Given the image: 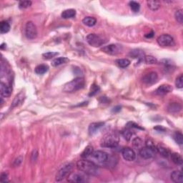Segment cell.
Returning a JSON list of instances; mask_svg holds the SVG:
<instances>
[{
	"instance_id": "6da1fadb",
	"label": "cell",
	"mask_w": 183,
	"mask_h": 183,
	"mask_svg": "<svg viewBox=\"0 0 183 183\" xmlns=\"http://www.w3.org/2000/svg\"><path fill=\"white\" fill-rule=\"evenodd\" d=\"M77 168L87 175L97 176L100 175V170L98 165L91 160L81 159L77 162Z\"/></svg>"
},
{
	"instance_id": "7a4b0ae2",
	"label": "cell",
	"mask_w": 183,
	"mask_h": 183,
	"mask_svg": "<svg viewBox=\"0 0 183 183\" xmlns=\"http://www.w3.org/2000/svg\"><path fill=\"white\" fill-rule=\"evenodd\" d=\"M85 85V80L82 77H77L65 84L63 91L65 92H75L82 89Z\"/></svg>"
},
{
	"instance_id": "3957f363",
	"label": "cell",
	"mask_w": 183,
	"mask_h": 183,
	"mask_svg": "<svg viewBox=\"0 0 183 183\" xmlns=\"http://www.w3.org/2000/svg\"><path fill=\"white\" fill-rule=\"evenodd\" d=\"M89 157L92 158L91 161H92L98 166L99 165H108L110 159L108 154L101 150L94 151Z\"/></svg>"
},
{
	"instance_id": "277c9868",
	"label": "cell",
	"mask_w": 183,
	"mask_h": 183,
	"mask_svg": "<svg viewBox=\"0 0 183 183\" xmlns=\"http://www.w3.org/2000/svg\"><path fill=\"white\" fill-rule=\"evenodd\" d=\"M119 138L114 134H110L106 135L101 142V147L107 148L114 149L118 146Z\"/></svg>"
},
{
	"instance_id": "5b68a950",
	"label": "cell",
	"mask_w": 183,
	"mask_h": 183,
	"mask_svg": "<svg viewBox=\"0 0 183 183\" xmlns=\"http://www.w3.org/2000/svg\"><path fill=\"white\" fill-rule=\"evenodd\" d=\"M86 40L89 45L94 47H99L107 42V40L96 34H89L87 36Z\"/></svg>"
},
{
	"instance_id": "8992f818",
	"label": "cell",
	"mask_w": 183,
	"mask_h": 183,
	"mask_svg": "<svg viewBox=\"0 0 183 183\" xmlns=\"http://www.w3.org/2000/svg\"><path fill=\"white\" fill-rule=\"evenodd\" d=\"M73 168V164L72 163H68V164L64 165L63 167L59 169L58 171L57 175H56V181L60 182V181L63 180L65 178H67L70 175L72 170Z\"/></svg>"
},
{
	"instance_id": "52a82bcc",
	"label": "cell",
	"mask_w": 183,
	"mask_h": 183,
	"mask_svg": "<svg viewBox=\"0 0 183 183\" xmlns=\"http://www.w3.org/2000/svg\"><path fill=\"white\" fill-rule=\"evenodd\" d=\"M87 174L82 172L70 173V175L67 177V180L69 182L75 183H82L88 182V178H87Z\"/></svg>"
},
{
	"instance_id": "ba28073f",
	"label": "cell",
	"mask_w": 183,
	"mask_h": 183,
	"mask_svg": "<svg viewBox=\"0 0 183 183\" xmlns=\"http://www.w3.org/2000/svg\"><path fill=\"white\" fill-rule=\"evenodd\" d=\"M25 35L29 40H34L37 36V29L34 22H27L25 26Z\"/></svg>"
},
{
	"instance_id": "9c48e42d",
	"label": "cell",
	"mask_w": 183,
	"mask_h": 183,
	"mask_svg": "<svg viewBox=\"0 0 183 183\" xmlns=\"http://www.w3.org/2000/svg\"><path fill=\"white\" fill-rule=\"evenodd\" d=\"M122 47L120 44H112L110 45L104 46L102 48V51L105 52L106 54H110V55H115L122 52Z\"/></svg>"
},
{
	"instance_id": "30bf717a",
	"label": "cell",
	"mask_w": 183,
	"mask_h": 183,
	"mask_svg": "<svg viewBox=\"0 0 183 183\" xmlns=\"http://www.w3.org/2000/svg\"><path fill=\"white\" fill-rule=\"evenodd\" d=\"M157 43L161 47H170L174 44V40L172 36L169 34H162L157 40Z\"/></svg>"
},
{
	"instance_id": "8fae6325",
	"label": "cell",
	"mask_w": 183,
	"mask_h": 183,
	"mask_svg": "<svg viewBox=\"0 0 183 183\" xmlns=\"http://www.w3.org/2000/svg\"><path fill=\"white\" fill-rule=\"evenodd\" d=\"M157 79H158V75L155 72H151L146 74L143 77V82L147 85H154L157 82Z\"/></svg>"
},
{
	"instance_id": "7c38bea8",
	"label": "cell",
	"mask_w": 183,
	"mask_h": 183,
	"mask_svg": "<svg viewBox=\"0 0 183 183\" xmlns=\"http://www.w3.org/2000/svg\"><path fill=\"white\" fill-rule=\"evenodd\" d=\"M122 155L126 161L132 162L136 158V153L130 147H124L122 150Z\"/></svg>"
},
{
	"instance_id": "4fadbf2b",
	"label": "cell",
	"mask_w": 183,
	"mask_h": 183,
	"mask_svg": "<svg viewBox=\"0 0 183 183\" xmlns=\"http://www.w3.org/2000/svg\"><path fill=\"white\" fill-rule=\"evenodd\" d=\"M140 155L142 158L145 159H151L152 157H155V152L154 149L149 148V147H142L140 149Z\"/></svg>"
},
{
	"instance_id": "5bb4252c",
	"label": "cell",
	"mask_w": 183,
	"mask_h": 183,
	"mask_svg": "<svg viewBox=\"0 0 183 183\" xmlns=\"http://www.w3.org/2000/svg\"><path fill=\"white\" fill-rule=\"evenodd\" d=\"M0 93H1L2 97H9L11 94V88L9 85H6L2 82L0 85Z\"/></svg>"
},
{
	"instance_id": "9a60e30c",
	"label": "cell",
	"mask_w": 183,
	"mask_h": 183,
	"mask_svg": "<svg viewBox=\"0 0 183 183\" xmlns=\"http://www.w3.org/2000/svg\"><path fill=\"white\" fill-rule=\"evenodd\" d=\"M172 91V87L170 85H162L155 90V93L158 95H165Z\"/></svg>"
},
{
	"instance_id": "2e32d148",
	"label": "cell",
	"mask_w": 183,
	"mask_h": 183,
	"mask_svg": "<svg viewBox=\"0 0 183 183\" xmlns=\"http://www.w3.org/2000/svg\"><path fill=\"white\" fill-rule=\"evenodd\" d=\"M104 125V122H93L90 124L89 127V135H92L97 133L100 130V128H102Z\"/></svg>"
},
{
	"instance_id": "e0dca14e",
	"label": "cell",
	"mask_w": 183,
	"mask_h": 183,
	"mask_svg": "<svg viewBox=\"0 0 183 183\" xmlns=\"http://www.w3.org/2000/svg\"><path fill=\"white\" fill-rule=\"evenodd\" d=\"M171 180L174 182L182 183L183 182V175L180 170H175L171 173Z\"/></svg>"
},
{
	"instance_id": "ac0fdd59",
	"label": "cell",
	"mask_w": 183,
	"mask_h": 183,
	"mask_svg": "<svg viewBox=\"0 0 183 183\" xmlns=\"http://www.w3.org/2000/svg\"><path fill=\"white\" fill-rule=\"evenodd\" d=\"M129 55L132 58L138 59L139 60H144V58L145 57V53H144L143 50H138V49L130 51Z\"/></svg>"
},
{
	"instance_id": "d6986e66",
	"label": "cell",
	"mask_w": 183,
	"mask_h": 183,
	"mask_svg": "<svg viewBox=\"0 0 183 183\" xmlns=\"http://www.w3.org/2000/svg\"><path fill=\"white\" fill-rule=\"evenodd\" d=\"M167 110L170 112L176 113V112H179L182 110V106L178 102H172L169 104L168 107H167Z\"/></svg>"
},
{
	"instance_id": "ffe728a7",
	"label": "cell",
	"mask_w": 183,
	"mask_h": 183,
	"mask_svg": "<svg viewBox=\"0 0 183 183\" xmlns=\"http://www.w3.org/2000/svg\"><path fill=\"white\" fill-rule=\"evenodd\" d=\"M68 62H69V59H68L67 57H60L55 58V59L52 60V65L53 66V67H57V66L63 65V64L67 63Z\"/></svg>"
},
{
	"instance_id": "44dd1931",
	"label": "cell",
	"mask_w": 183,
	"mask_h": 183,
	"mask_svg": "<svg viewBox=\"0 0 183 183\" xmlns=\"http://www.w3.org/2000/svg\"><path fill=\"white\" fill-rule=\"evenodd\" d=\"M76 15V11L73 9H66V10L62 11L61 16L63 19H70L75 17Z\"/></svg>"
},
{
	"instance_id": "7402d4cb",
	"label": "cell",
	"mask_w": 183,
	"mask_h": 183,
	"mask_svg": "<svg viewBox=\"0 0 183 183\" xmlns=\"http://www.w3.org/2000/svg\"><path fill=\"white\" fill-rule=\"evenodd\" d=\"M82 23L87 27H93L96 24L97 19L92 17H86L82 19Z\"/></svg>"
},
{
	"instance_id": "603a6c76",
	"label": "cell",
	"mask_w": 183,
	"mask_h": 183,
	"mask_svg": "<svg viewBox=\"0 0 183 183\" xmlns=\"http://www.w3.org/2000/svg\"><path fill=\"white\" fill-rule=\"evenodd\" d=\"M157 152L160 154L161 156L164 157H168L170 155V152L168 149L164 146L159 145L157 147Z\"/></svg>"
},
{
	"instance_id": "cb8c5ba5",
	"label": "cell",
	"mask_w": 183,
	"mask_h": 183,
	"mask_svg": "<svg viewBox=\"0 0 183 183\" xmlns=\"http://www.w3.org/2000/svg\"><path fill=\"white\" fill-rule=\"evenodd\" d=\"M171 159L175 165H181L182 164V157L180 154L174 152L172 154H170Z\"/></svg>"
},
{
	"instance_id": "d4e9b609",
	"label": "cell",
	"mask_w": 183,
	"mask_h": 183,
	"mask_svg": "<svg viewBox=\"0 0 183 183\" xmlns=\"http://www.w3.org/2000/svg\"><path fill=\"white\" fill-rule=\"evenodd\" d=\"M93 152H94V149H93L92 146L88 145L86 148L84 149L82 153L81 154L82 158H83V159L88 158V157L91 156V155L92 154Z\"/></svg>"
},
{
	"instance_id": "484cf974",
	"label": "cell",
	"mask_w": 183,
	"mask_h": 183,
	"mask_svg": "<svg viewBox=\"0 0 183 183\" xmlns=\"http://www.w3.org/2000/svg\"><path fill=\"white\" fill-rule=\"evenodd\" d=\"M115 63L119 67L125 68L130 65V61L128 59H118L115 60Z\"/></svg>"
},
{
	"instance_id": "4316f807",
	"label": "cell",
	"mask_w": 183,
	"mask_h": 183,
	"mask_svg": "<svg viewBox=\"0 0 183 183\" xmlns=\"http://www.w3.org/2000/svg\"><path fill=\"white\" fill-rule=\"evenodd\" d=\"M49 67L46 65H40L37 67L35 68L34 71L35 73L37 75H43V74L46 73L48 71Z\"/></svg>"
},
{
	"instance_id": "83f0119b",
	"label": "cell",
	"mask_w": 183,
	"mask_h": 183,
	"mask_svg": "<svg viewBox=\"0 0 183 183\" xmlns=\"http://www.w3.org/2000/svg\"><path fill=\"white\" fill-rule=\"evenodd\" d=\"M10 30V24L7 21H2L0 23V32L2 34L8 32Z\"/></svg>"
},
{
	"instance_id": "f1b7e54d",
	"label": "cell",
	"mask_w": 183,
	"mask_h": 183,
	"mask_svg": "<svg viewBox=\"0 0 183 183\" xmlns=\"http://www.w3.org/2000/svg\"><path fill=\"white\" fill-rule=\"evenodd\" d=\"M147 6L152 11L158 10L160 7V3L158 1H147Z\"/></svg>"
},
{
	"instance_id": "f546056e",
	"label": "cell",
	"mask_w": 183,
	"mask_h": 183,
	"mask_svg": "<svg viewBox=\"0 0 183 183\" xmlns=\"http://www.w3.org/2000/svg\"><path fill=\"white\" fill-rule=\"evenodd\" d=\"M129 5H130V9H131L132 10L134 11V12H137V11H139L140 9V5L138 2H135V1L130 2Z\"/></svg>"
},
{
	"instance_id": "4dcf8cb0",
	"label": "cell",
	"mask_w": 183,
	"mask_h": 183,
	"mask_svg": "<svg viewBox=\"0 0 183 183\" xmlns=\"http://www.w3.org/2000/svg\"><path fill=\"white\" fill-rule=\"evenodd\" d=\"M122 136L124 137V139H125L126 140H127V141H130V140H131L132 135H133V133H132V132L130 130V128L123 130L122 132Z\"/></svg>"
},
{
	"instance_id": "1f68e13d",
	"label": "cell",
	"mask_w": 183,
	"mask_h": 183,
	"mask_svg": "<svg viewBox=\"0 0 183 183\" xmlns=\"http://www.w3.org/2000/svg\"><path fill=\"white\" fill-rule=\"evenodd\" d=\"M174 140L178 145H182L183 143V135L180 132H175L174 136Z\"/></svg>"
},
{
	"instance_id": "d6a6232c",
	"label": "cell",
	"mask_w": 183,
	"mask_h": 183,
	"mask_svg": "<svg viewBox=\"0 0 183 183\" xmlns=\"http://www.w3.org/2000/svg\"><path fill=\"white\" fill-rule=\"evenodd\" d=\"M144 61L146 64H149V65H152V64H155L157 63V60L156 58L153 56L149 55V56H145V58H144Z\"/></svg>"
},
{
	"instance_id": "836d02e7",
	"label": "cell",
	"mask_w": 183,
	"mask_h": 183,
	"mask_svg": "<svg viewBox=\"0 0 183 183\" xmlns=\"http://www.w3.org/2000/svg\"><path fill=\"white\" fill-rule=\"evenodd\" d=\"M175 19L180 24H182L183 22V13L182 9H179V10L176 11L175 12Z\"/></svg>"
},
{
	"instance_id": "e575fe53",
	"label": "cell",
	"mask_w": 183,
	"mask_h": 183,
	"mask_svg": "<svg viewBox=\"0 0 183 183\" xmlns=\"http://www.w3.org/2000/svg\"><path fill=\"white\" fill-rule=\"evenodd\" d=\"M100 90V87L98 86V85H92L91 88H90V92H89V95L90 97L91 96H94V95H96L97 93Z\"/></svg>"
},
{
	"instance_id": "d590c367",
	"label": "cell",
	"mask_w": 183,
	"mask_h": 183,
	"mask_svg": "<svg viewBox=\"0 0 183 183\" xmlns=\"http://www.w3.org/2000/svg\"><path fill=\"white\" fill-rule=\"evenodd\" d=\"M57 55H58L57 52H46V53H44L43 54H42V57H43L44 59H50Z\"/></svg>"
},
{
	"instance_id": "8d00e7d4",
	"label": "cell",
	"mask_w": 183,
	"mask_h": 183,
	"mask_svg": "<svg viewBox=\"0 0 183 183\" xmlns=\"http://www.w3.org/2000/svg\"><path fill=\"white\" fill-rule=\"evenodd\" d=\"M175 85L179 89H181L183 87V75H180L178 76L175 80Z\"/></svg>"
},
{
	"instance_id": "74e56055",
	"label": "cell",
	"mask_w": 183,
	"mask_h": 183,
	"mask_svg": "<svg viewBox=\"0 0 183 183\" xmlns=\"http://www.w3.org/2000/svg\"><path fill=\"white\" fill-rule=\"evenodd\" d=\"M32 5V2L31 1H22L19 2V7L20 9H26L30 7Z\"/></svg>"
},
{
	"instance_id": "f35d334b",
	"label": "cell",
	"mask_w": 183,
	"mask_h": 183,
	"mask_svg": "<svg viewBox=\"0 0 183 183\" xmlns=\"http://www.w3.org/2000/svg\"><path fill=\"white\" fill-rule=\"evenodd\" d=\"M133 146L136 148H142V145H143V141L140 137H136L135 139L133 140L132 141Z\"/></svg>"
},
{
	"instance_id": "ab89813d",
	"label": "cell",
	"mask_w": 183,
	"mask_h": 183,
	"mask_svg": "<svg viewBox=\"0 0 183 183\" xmlns=\"http://www.w3.org/2000/svg\"><path fill=\"white\" fill-rule=\"evenodd\" d=\"M145 145L146 147H149V148L154 149V150L157 152V147L155 145V143H154V142L151 139H147L146 140Z\"/></svg>"
},
{
	"instance_id": "60d3db41",
	"label": "cell",
	"mask_w": 183,
	"mask_h": 183,
	"mask_svg": "<svg viewBox=\"0 0 183 183\" xmlns=\"http://www.w3.org/2000/svg\"><path fill=\"white\" fill-rule=\"evenodd\" d=\"M127 127L130 128V129H132V128H135V129H139V130H144L143 127H141L140 125H138L135 122H130L127 124Z\"/></svg>"
},
{
	"instance_id": "b9f144b4",
	"label": "cell",
	"mask_w": 183,
	"mask_h": 183,
	"mask_svg": "<svg viewBox=\"0 0 183 183\" xmlns=\"http://www.w3.org/2000/svg\"><path fill=\"white\" fill-rule=\"evenodd\" d=\"M22 95V93H20L19 95H17V96L15 97V99L13 101V103H12V107H16L17 104H19V102H21L22 100V96H21Z\"/></svg>"
},
{
	"instance_id": "7bdbcfd3",
	"label": "cell",
	"mask_w": 183,
	"mask_h": 183,
	"mask_svg": "<svg viewBox=\"0 0 183 183\" xmlns=\"http://www.w3.org/2000/svg\"><path fill=\"white\" fill-rule=\"evenodd\" d=\"M1 181H2V182H8V174H7V173H6V172L2 173Z\"/></svg>"
},
{
	"instance_id": "ee69618b",
	"label": "cell",
	"mask_w": 183,
	"mask_h": 183,
	"mask_svg": "<svg viewBox=\"0 0 183 183\" xmlns=\"http://www.w3.org/2000/svg\"><path fill=\"white\" fill-rule=\"evenodd\" d=\"M22 157H17V158L15 159L14 161V165L15 166H19V165L21 164V162H22Z\"/></svg>"
},
{
	"instance_id": "f6af8a7d",
	"label": "cell",
	"mask_w": 183,
	"mask_h": 183,
	"mask_svg": "<svg viewBox=\"0 0 183 183\" xmlns=\"http://www.w3.org/2000/svg\"><path fill=\"white\" fill-rule=\"evenodd\" d=\"M154 129L156 130H158V131H160V132H163V131H165V129L164 127H162L161 126H157L155 127H154Z\"/></svg>"
},
{
	"instance_id": "bcb514c9",
	"label": "cell",
	"mask_w": 183,
	"mask_h": 183,
	"mask_svg": "<svg viewBox=\"0 0 183 183\" xmlns=\"http://www.w3.org/2000/svg\"><path fill=\"white\" fill-rule=\"evenodd\" d=\"M154 34H155V33H154L153 32H151L150 33H149V34H145V37H147V38H152L154 36Z\"/></svg>"
},
{
	"instance_id": "7dc6e473",
	"label": "cell",
	"mask_w": 183,
	"mask_h": 183,
	"mask_svg": "<svg viewBox=\"0 0 183 183\" xmlns=\"http://www.w3.org/2000/svg\"><path fill=\"white\" fill-rule=\"evenodd\" d=\"M120 110H121V107L117 106V107H115V108H113V110L112 111L114 112H119V111H120Z\"/></svg>"
}]
</instances>
